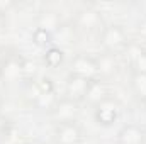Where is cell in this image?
Returning <instances> with one entry per match:
<instances>
[{
    "mask_svg": "<svg viewBox=\"0 0 146 144\" xmlns=\"http://www.w3.org/2000/svg\"><path fill=\"white\" fill-rule=\"evenodd\" d=\"M121 115V104L115 100V98H106L102 100L99 105H95L94 108V117H95V122L100 124V126H106L109 127L112 126Z\"/></svg>",
    "mask_w": 146,
    "mask_h": 144,
    "instance_id": "obj_1",
    "label": "cell"
},
{
    "mask_svg": "<svg viewBox=\"0 0 146 144\" xmlns=\"http://www.w3.org/2000/svg\"><path fill=\"white\" fill-rule=\"evenodd\" d=\"M72 75L85 78L88 81L100 78L97 59H94L92 56H87V54H76L72 61Z\"/></svg>",
    "mask_w": 146,
    "mask_h": 144,
    "instance_id": "obj_2",
    "label": "cell"
},
{
    "mask_svg": "<svg viewBox=\"0 0 146 144\" xmlns=\"http://www.w3.org/2000/svg\"><path fill=\"white\" fill-rule=\"evenodd\" d=\"M100 42L109 53H115V51H121L126 48L127 37H126V32L121 26L110 24L107 27H104V31L100 34Z\"/></svg>",
    "mask_w": 146,
    "mask_h": 144,
    "instance_id": "obj_3",
    "label": "cell"
},
{
    "mask_svg": "<svg viewBox=\"0 0 146 144\" xmlns=\"http://www.w3.org/2000/svg\"><path fill=\"white\" fill-rule=\"evenodd\" d=\"M78 112H80L78 104L65 97V98L58 100L56 107L53 108L51 114H53V117H54L56 122H60V124H66V122H75V120H76Z\"/></svg>",
    "mask_w": 146,
    "mask_h": 144,
    "instance_id": "obj_4",
    "label": "cell"
},
{
    "mask_svg": "<svg viewBox=\"0 0 146 144\" xmlns=\"http://www.w3.org/2000/svg\"><path fill=\"white\" fill-rule=\"evenodd\" d=\"M88 85H90L88 80L80 78V76H76V75H72V73H70V76H68V80H66V87H65L66 98H70V100L76 102V104L82 102V100H85V97H87V90H88Z\"/></svg>",
    "mask_w": 146,
    "mask_h": 144,
    "instance_id": "obj_5",
    "label": "cell"
},
{
    "mask_svg": "<svg viewBox=\"0 0 146 144\" xmlns=\"http://www.w3.org/2000/svg\"><path fill=\"white\" fill-rule=\"evenodd\" d=\"M56 144H80L82 143V131L75 122L60 124L54 132Z\"/></svg>",
    "mask_w": 146,
    "mask_h": 144,
    "instance_id": "obj_6",
    "label": "cell"
},
{
    "mask_svg": "<svg viewBox=\"0 0 146 144\" xmlns=\"http://www.w3.org/2000/svg\"><path fill=\"white\" fill-rule=\"evenodd\" d=\"M0 78L5 83H15L24 78V68H22V59L17 58H9L2 63L0 66Z\"/></svg>",
    "mask_w": 146,
    "mask_h": 144,
    "instance_id": "obj_7",
    "label": "cell"
},
{
    "mask_svg": "<svg viewBox=\"0 0 146 144\" xmlns=\"http://www.w3.org/2000/svg\"><path fill=\"white\" fill-rule=\"evenodd\" d=\"M119 144H143L145 143V131L136 124L124 126L117 134Z\"/></svg>",
    "mask_w": 146,
    "mask_h": 144,
    "instance_id": "obj_8",
    "label": "cell"
},
{
    "mask_svg": "<svg viewBox=\"0 0 146 144\" xmlns=\"http://www.w3.org/2000/svg\"><path fill=\"white\" fill-rule=\"evenodd\" d=\"M76 24L82 27V29H87V31H94L97 29L100 24H102V17H100V12L92 9V7H87L83 10L78 12L76 15Z\"/></svg>",
    "mask_w": 146,
    "mask_h": 144,
    "instance_id": "obj_9",
    "label": "cell"
},
{
    "mask_svg": "<svg viewBox=\"0 0 146 144\" xmlns=\"http://www.w3.org/2000/svg\"><path fill=\"white\" fill-rule=\"evenodd\" d=\"M106 98H109L107 85H106L100 78L92 80L90 85H88V90H87V97H85V100L95 107V105H99V104H100L102 100H106Z\"/></svg>",
    "mask_w": 146,
    "mask_h": 144,
    "instance_id": "obj_10",
    "label": "cell"
},
{
    "mask_svg": "<svg viewBox=\"0 0 146 144\" xmlns=\"http://www.w3.org/2000/svg\"><path fill=\"white\" fill-rule=\"evenodd\" d=\"M60 17H58V14H54V12H49V10H46V12H42L39 17H37V27L39 29H44V31H48V32H51V34H54L58 29H60Z\"/></svg>",
    "mask_w": 146,
    "mask_h": 144,
    "instance_id": "obj_11",
    "label": "cell"
},
{
    "mask_svg": "<svg viewBox=\"0 0 146 144\" xmlns=\"http://www.w3.org/2000/svg\"><path fill=\"white\" fill-rule=\"evenodd\" d=\"M58 97H56V92L51 90V92H42L37 100L34 102V107L39 108V110H48V112H53V108L56 107L58 104Z\"/></svg>",
    "mask_w": 146,
    "mask_h": 144,
    "instance_id": "obj_12",
    "label": "cell"
},
{
    "mask_svg": "<svg viewBox=\"0 0 146 144\" xmlns=\"http://www.w3.org/2000/svg\"><path fill=\"white\" fill-rule=\"evenodd\" d=\"M63 61H65L63 49H60L56 46H51V48L46 49V53H44V63H46L48 68H58V66L63 65Z\"/></svg>",
    "mask_w": 146,
    "mask_h": 144,
    "instance_id": "obj_13",
    "label": "cell"
},
{
    "mask_svg": "<svg viewBox=\"0 0 146 144\" xmlns=\"http://www.w3.org/2000/svg\"><path fill=\"white\" fill-rule=\"evenodd\" d=\"M133 90L139 98H146V73H133Z\"/></svg>",
    "mask_w": 146,
    "mask_h": 144,
    "instance_id": "obj_14",
    "label": "cell"
},
{
    "mask_svg": "<svg viewBox=\"0 0 146 144\" xmlns=\"http://www.w3.org/2000/svg\"><path fill=\"white\" fill-rule=\"evenodd\" d=\"M143 48L138 44V42H127L126 44V48H124V56H126V59H127V63L129 65H133L141 54H143Z\"/></svg>",
    "mask_w": 146,
    "mask_h": 144,
    "instance_id": "obj_15",
    "label": "cell"
},
{
    "mask_svg": "<svg viewBox=\"0 0 146 144\" xmlns=\"http://www.w3.org/2000/svg\"><path fill=\"white\" fill-rule=\"evenodd\" d=\"M42 93V90H41V87H39V83L34 81V80H31L27 85H26V90H24V97H26V100L27 102H31L33 105H34V102L37 100V97Z\"/></svg>",
    "mask_w": 146,
    "mask_h": 144,
    "instance_id": "obj_16",
    "label": "cell"
},
{
    "mask_svg": "<svg viewBox=\"0 0 146 144\" xmlns=\"http://www.w3.org/2000/svg\"><path fill=\"white\" fill-rule=\"evenodd\" d=\"M97 65H99L100 76L102 75H110V73H114V70H115V63H114V58L110 54H106L100 59H97Z\"/></svg>",
    "mask_w": 146,
    "mask_h": 144,
    "instance_id": "obj_17",
    "label": "cell"
},
{
    "mask_svg": "<svg viewBox=\"0 0 146 144\" xmlns=\"http://www.w3.org/2000/svg\"><path fill=\"white\" fill-rule=\"evenodd\" d=\"M51 39H53V34L48 32V31H44V29L36 27V31L33 32V41H34V44L39 46V48H46L51 42Z\"/></svg>",
    "mask_w": 146,
    "mask_h": 144,
    "instance_id": "obj_18",
    "label": "cell"
},
{
    "mask_svg": "<svg viewBox=\"0 0 146 144\" xmlns=\"http://www.w3.org/2000/svg\"><path fill=\"white\" fill-rule=\"evenodd\" d=\"M22 68H24V78H33L37 71L36 65L31 59H22Z\"/></svg>",
    "mask_w": 146,
    "mask_h": 144,
    "instance_id": "obj_19",
    "label": "cell"
},
{
    "mask_svg": "<svg viewBox=\"0 0 146 144\" xmlns=\"http://www.w3.org/2000/svg\"><path fill=\"white\" fill-rule=\"evenodd\" d=\"M134 73H146V51H143V54L131 65Z\"/></svg>",
    "mask_w": 146,
    "mask_h": 144,
    "instance_id": "obj_20",
    "label": "cell"
},
{
    "mask_svg": "<svg viewBox=\"0 0 146 144\" xmlns=\"http://www.w3.org/2000/svg\"><path fill=\"white\" fill-rule=\"evenodd\" d=\"M138 34L146 39V17L139 22V24H138Z\"/></svg>",
    "mask_w": 146,
    "mask_h": 144,
    "instance_id": "obj_21",
    "label": "cell"
},
{
    "mask_svg": "<svg viewBox=\"0 0 146 144\" xmlns=\"http://www.w3.org/2000/svg\"><path fill=\"white\" fill-rule=\"evenodd\" d=\"M7 124H9V120L2 115V112H0V134H3V132H7Z\"/></svg>",
    "mask_w": 146,
    "mask_h": 144,
    "instance_id": "obj_22",
    "label": "cell"
},
{
    "mask_svg": "<svg viewBox=\"0 0 146 144\" xmlns=\"http://www.w3.org/2000/svg\"><path fill=\"white\" fill-rule=\"evenodd\" d=\"M10 7H12V2H9V0L0 2V14H5V10H7V9H10Z\"/></svg>",
    "mask_w": 146,
    "mask_h": 144,
    "instance_id": "obj_23",
    "label": "cell"
},
{
    "mask_svg": "<svg viewBox=\"0 0 146 144\" xmlns=\"http://www.w3.org/2000/svg\"><path fill=\"white\" fill-rule=\"evenodd\" d=\"M2 26H3V14H0V29H2Z\"/></svg>",
    "mask_w": 146,
    "mask_h": 144,
    "instance_id": "obj_24",
    "label": "cell"
},
{
    "mask_svg": "<svg viewBox=\"0 0 146 144\" xmlns=\"http://www.w3.org/2000/svg\"><path fill=\"white\" fill-rule=\"evenodd\" d=\"M0 105H2V95H0Z\"/></svg>",
    "mask_w": 146,
    "mask_h": 144,
    "instance_id": "obj_25",
    "label": "cell"
},
{
    "mask_svg": "<svg viewBox=\"0 0 146 144\" xmlns=\"http://www.w3.org/2000/svg\"><path fill=\"white\" fill-rule=\"evenodd\" d=\"M33 144H42V143H33Z\"/></svg>",
    "mask_w": 146,
    "mask_h": 144,
    "instance_id": "obj_26",
    "label": "cell"
},
{
    "mask_svg": "<svg viewBox=\"0 0 146 144\" xmlns=\"http://www.w3.org/2000/svg\"><path fill=\"white\" fill-rule=\"evenodd\" d=\"M145 104H146V98H145Z\"/></svg>",
    "mask_w": 146,
    "mask_h": 144,
    "instance_id": "obj_27",
    "label": "cell"
}]
</instances>
